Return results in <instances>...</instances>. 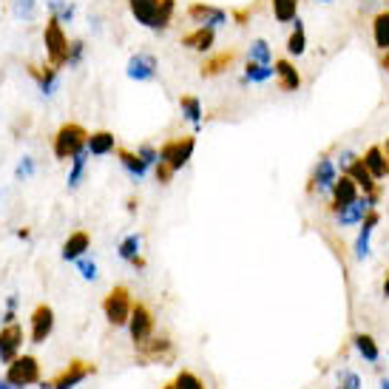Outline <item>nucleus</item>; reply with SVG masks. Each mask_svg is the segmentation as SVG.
Wrapping results in <instances>:
<instances>
[{
  "mask_svg": "<svg viewBox=\"0 0 389 389\" xmlns=\"http://www.w3.org/2000/svg\"><path fill=\"white\" fill-rule=\"evenodd\" d=\"M128 6H131V14L137 17V23L153 32L168 29L173 21V9H177L173 0H128Z\"/></svg>",
  "mask_w": 389,
  "mask_h": 389,
  "instance_id": "1",
  "label": "nucleus"
},
{
  "mask_svg": "<svg viewBox=\"0 0 389 389\" xmlns=\"http://www.w3.org/2000/svg\"><path fill=\"white\" fill-rule=\"evenodd\" d=\"M373 208L366 199H355L353 205H347V208H341L338 210V222L341 225H355V222H361L364 216H366V210Z\"/></svg>",
  "mask_w": 389,
  "mask_h": 389,
  "instance_id": "25",
  "label": "nucleus"
},
{
  "mask_svg": "<svg viewBox=\"0 0 389 389\" xmlns=\"http://www.w3.org/2000/svg\"><path fill=\"white\" fill-rule=\"evenodd\" d=\"M54 329V310L49 304H40L32 313V341L34 344H43Z\"/></svg>",
  "mask_w": 389,
  "mask_h": 389,
  "instance_id": "11",
  "label": "nucleus"
},
{
  "mask_svg": "<svg viewBox=\"0 0 389 389\" xmlns=\"http://www.w3.org/2000/svg\"><path fill=\"white\" fill-rule=\"evenodd\" d=\"M341 378H344L347 389H361V378L355 373H341Z\"/></svg>",
  "mask_w": 389,
  "mask_h": 389,
  "instance_id": "41",
  "label": "nucleus"
},
{
  "mask_svg": "<svg viewBox=\"0 0 389 389\" xmlns=\"http://www.w3.org/2000/svg\"><path fill=\"white\" fill-rule=\"evenodd\" d=\"M137 349H140V355H145V358H151V361L171 358V353H173L168 338H148V341L137 344Z\"/></svg>",
  "mask_w": 389,
  "mask_h": 389,
  "instance_id": "19",
  "label": "nucleus"
},
{
  "mask_svg": "<svg viewBox=\"0 0 389 389\" xmlns=\"http://www.w3.org/2000/svg\"><path fill=\"white\" fill-rule=\"evenodd\" d=\"M247 17H250V12H247V9L236 12V23H244V21H247Z\"/></svg>",
  "mask_w": 389,
  "mask_h": 389,
  "instance_id": "43",
  "label": "nucleus"
},
{
  "mask_svg": "<svg viewBox=\"0 0 389 389\" xmlns=\"http://www.w3.org/2000/svg\"><path fill=\"white\" fill-rule=\"evenodd\" d=\"M321 3H329V0H321Z\"/></svg>",
  "mask_w": 389,
  "mask_h": 389,
  "instance_id": "50",
  "label": "nucleus"
},
{
  "mask_svg": "<svg viewBox=\"0 0 389 389\" xmlns=\"http://www.w3.org/2000/svg\"><path fill=\"white\" fill-rule=\"evenodd\" d=\"M361 222H364V227H361V236H358V242H355V256H358V259H366V253H369V236H373L375 225L381 222V213L369 208L366 216H364Z\"/></svg>",
  "mask_w": 389,
  "mask_h": 389,
  "instance_id": "17",
  "label": "nucleus"
},
{
  "mask_svg": "<svg viewBox=\"0 0 389 389\" xmlns=\"http://www.w3.org/2000/svg\"><path fill=\"white\" fill-rule=\"evenodd\" d=\"M233 60H236V51H222V54H216V57H210V60H205L202 63V77H216V74H222L225 68H230L233 66Z\"/></svg>",
  "mask_w": 389,
  "mask_h": 389,
  "instance_id": "23",
  "label": "nucleus"
},
{
  "mask_svg": "<svg viewBox=\"0 0 389 389\" xmlns=\"http://www.w3.org/2000/svg\"><path fill=\"white\" fill-rule=\"evenodd\" d=\"M83 51H86V43L83 40H71L68 43V63L66 66H77L83 60Z\"/></svg>",
  "mask_w": 389,
  "mask_h": 389,
  "instance_id": "37",
  "label": "nucleus"
},
{
  "mask_svg": "<svg viewBox=\"0 0 389 389\" xmlns=\"http://www.w3.org/2000/svg\"><path fill=\"white\" fill-rule=\"evenodd\" d=\"M386 153H389V140H386Z\"/></svg>",
  "mask_w": 389,
  "mask_h": 389,
  "instance_id": "49",
  "label": "nucleus"
},
{
  "mask_svg": "<svg viewBox=\"0 0 389 389\" xmlns=\"http://www.w3.org/2000/svg\"><path fill=\"white\" fill-rule=\"evenodd\" d=\"M43 43H46V54H49V66L63 68L68 63V37L57 17H49V23L43 29Z\"/></svg>",
  "mask_w": 389,
  "mask_h": 389,
  "instance_id": "2",
  "label": "nucleus"
},
{
  "mask_svg": "<svg viewBox=\"0 0 389 389\" xmlns=\"http://www.w3.org/2000/svg\"><path fill=\"white\" fill-rule=\"evenodd\" d=\"M128 77L131 80H137V83H148L157 77V57L153 54H134L131 60H128Z\"/></svg>",
  "mask_w": 389,
  "mask_h": 389,
  "instance_id": "12",
  "label": "nucleus"
},
{
  "mask_svg": "<svg viewBox=\"0 0 389 389\" xmlns=\"http://www.w3.org/2000/svg\"><path fill=\"white\" fill-rule=\"evenodd\" d=\"M273 77V68L270 66H264V63H247V68H244V77H242V83H264V80H270Z\"/></svg>",
  "mask_w": 389,
  "mask_h": 389,
  "instance_id": "31",
  "label": "nucleus"
},
{
  "mask_svg": "<svg viewBox=\"0 0 389 389\" xmlns=\"http://www.w3.org/2000/svg\"><path fill=\"white\" fill-rule=\"evenodd\" d=\"M188 17L193 23L208 26V29H216V26L227 23V12L219 9V6H208V3H190L188 6Z\"/></svg>",
  "mask_w": 389,
  "mask_h": 389,
  "instance_id": "9",
  "label": "nucleus"
},
{
  "mask_svg": "<svg viewBox=\"0 0 389 389\" xmlns=\"http://www.w3.org/2000/svg\"><path fill=\"white\" fill-rule=\"evenodd\" d=\"M381 389H389V378H384V381H381Z\"/></svg>",
  "mask_w": 389,
  "mask_h": 389,
  "instance_id": "47",
  "label": "nucleus"
},
{
  "mask_svg": "<svg viewBox=\"0 0 389 389\" xmlns=\"http://www.w3.org/2000/svg\"><path fill=\"white\" fill-rule=\"evenodd\" d=\"M32 173V160H23L21 168H17V177H29Z\"/></svg>",
  "mask_w": 389,
  "mask_h": 389,
  "instance_id": "42",
  "label": "nucleus"
},
{
  "mask_svg": "<svg viewBox=\"0 0 389 389\" xmlns=\"http://www.w3.org/2000/svg\"><path fill=\"white\" fill-rule=\"evenodd\" d=\"M23 344V329L21 324H6V329H0V361L12 364L17 358V349Z\"/></svg>",
  "mask_w": 389,
  "mask_h": 389,
  "instance_id": "10",
  "label": "nucleus"
},
{
  "mask_svg": "<svg viewBox=\"0 0 389 389\" xmlns=\"http://www.w3.org/2000/svg\"><path fill=\"white\" fill-rule=\"evenodd\" d=\"M287 51L296 54V57H301L307 51V34H304V23L299 21V17H296V29H293V34H290V40H287Z\"/></svg>",
  "mask_w": 389,
  "mask_h": 389,
  "instance_id": "32",
  "label": "nucleus"
},
{
  "mask_svg": "<svg viewBox=\"0 0 389 389\" xmlns=\"http://www.w3.org/2000/svg\"><path fill=\"white\" fill-rule=\"evenodd\" d=\"M71 173H68V188H77L80 185V177H83V171H86V153L80 151V153H74L71 157Z\"/></svg>",
  "mask_w": 389,
  "mask_h": 389,
  "instance_id": "34",
  "label": "nucleus"
},
{
  "mask_svg": "<svg viewBox=\"0 0 389 389\" xmlns=\"http://www.w3.org/2000/svg\"><path fill=\"white\" fill-rule=\"evenodd\" d=\"M6 381L14 384V386H29V384H37L40 381V364L32 355H23V358H14L9 364V373H6Z\"/></svg>",
  "mask_w": 389,
  "mask_h": 389,
  "instance_id": "6",
  "label": "nucleus"
},
{
  "mask_svg": "<svg viewBox=\"0 0 389 389\" xmlns=\"http://www.w3.org/2000/svg\"><path fill=\"white\" fill-rule=\"evenodd\" d=\"M338 389H347V386H338Z\"/></svg>",
  "mask_w": 389,
  "mask_h": 389,
  "instance_id": "51",
  "label": "nucleus"
},
{
  "mask_svg": "<svg viewBox=\"0 0 389 389\" xmlns=\"http://www.w3.org/2000/svg\"><path fill=\"white\" fill-rule=\"evenodd\" d=\"M120 256H123L125 262L140 259V236H128V239L120 244Z\"/></svg>",
  "mask_w": 389,
  "mask_h": 389,
  "instance_id": "36",
  "label": "nucleus"
},
{
  "mask_svg": "<svg viewBox=\"0 0 389 389\" xmlns=\"http://www.w3.org/2000/svg\"><path fill=\"white\" fill-rule=\"evenodd\" d=\"M355 199H358V185H355V182L344 173V177H341V179H336V185H333V205H329V210L338 213L341 208L353 205Z\"/></svg>",
  "mask_w": 389,
  "mask_h": 389,
  "instance_id": "13",
  "label": "nucleus"
},
{
  "mask_svg": "<svg viewBox=\"0 0 389 389\" xmlns=\"http://www.w3.org/2000/svg\"><path fill=\"white\" fill-rule=\"evenodd\" d=\"M373 37L381 51H389V9L373 17Z\"/></svg>",
  "mask_w": 389,
  "mask_h": 389,
  "instance_id": "24",
  "label": "nucleus"
},
{
  "mask_svg": "<svg viewBox=\"0 0 389 389\" xmlns=\"http://www.w3.org/2000/svg\"><path fill=\"white\" fill-rule=\"evenodd\" d=\"M353 341H355L358 353H361V355H364L366 361H373V364H375V361L381 358V349H378V344H375V338H373V336H366V333H358V336H355Z\"/></svg>",
  "mask_w": 389,
  "mask_h": 389,
  "instance_id": "29",
  "label": "nucleus"
},
{
  "mask_svg": "<svg viewBox=\"0 0 389 389\" xmlns=\"http://www.w3.org/2000/svg\"><path fill=\"white\" fill-rule=\"evenodd\" d=\"M0 389H21V386H14V384H9V381H3V384H0Z\"/></svg>",
  "mask_w": 389,
  "mask_h": 389,
  "instance_id": "45",
  "label": "nucleus"
},
{
  "mask_svg": "<svg viewBox=\"0 0 389 389\" xmlns=\"http://www.w3.org/2000/svg\"><path fill=\"white\" fill-rule=\"evenodd\" d=\"M179 108L185 114V120H190L193 125H202V103H199V97H182L179 100Z\"/></svg>",
  "mask_w": 389,
  "mask_h": 389,
  "instance_id": "30",
  "label": "nucleus"
},
{
  "mask_svg": "<svg viewBox=\"0 0 389 389\" xmlns=\"http://www.w3.org/2000/svg\"><path fill=\"white\" fill-rule=\"evenodd\" d=\"M336 165L329 162L327 157L324 160H318V165H316V173H313V185H318L321 190H333V185H336ZM313 185H310V190H313Z\"/></svg>",
  "mask_w": 389,
  "mask_h": 389,
  "instance_id": "21",
  "label": "nucleus"
},
{
  "mask_svg": "<svg viewBox=\"0 0 389 389\" xmlns=\"http://www.w3.org/2000/svg\"><path fill=\"white\" fill-rule=\"evenodd\" d=\"M171 177H173V171H171L165 162H157V179H160L162 185H168V182H171Z\"/></svg>",
  "mask_w": 389,
  "mask_h": 389,
  "instance_id": "40",
  "label": "nucleus"
},
{
  "mask_svg": "<svg viewBox=\"0 0 389 389\" xmlns=\"http://www.w3.org/2000/svg\"><path fill=\"white\" fill-rule=\"evenodd\" d=\"M29 74L37 80V86H40L43 94H54V88H57V68L54 66H46V68L29 66Z\"/></svg>",
  "mask_w": 389,
  "mask_h": 389,
  "instance_id": "26",
  "label": "nucleus"
},
{
  "mask_svg": "<svg viewBox=\"0 0 389 389\" xmlns=\"http://www.w3.org/2000/svg\"><path fill=\"white\" fill-rule=\"evenodd\" d=\"M384 296L389 299V276H386V281H384Z\"/></svg>",
  "mask_w": 389,
  "mask_h": 389,
  "instance_id": "46",
  "label": "nucleus"
},
{
  "mask_svg": "<svg viewBox=\"0 0 389 389\" xmlns=\"http://www.w3.org/2000/svg\"><path fill=\"white\" fill-rule=\"evenodd\" d=\"M347 177L353 179L358 188H364L366 197H369V193H375V190H381V188L375 185V177H373V173H369V168L364 165V160H353V162H349V165H347Z\"/></svg>",
  "mask_w": 389,
  "mask_h": 389,
  "instance_id": "14",
  "label": "nucleus"
},
{
  "mask_svg": "<svg viewBox=\"0 0 389 389\" xmlns=\"http://www.w3.org/2000/svg\"><path fill=\"white\" fill-rule=\"evenodd\" d=\"M273 74L279 77V88L281 91H299L301 88V74L296 71V66L290 60H276Z\"/></svg>",
  "mask_w": 389,
  "mask_h": 389,
  "instance_id": "16",
  "label": "nucleus"
},
{
  "mask_svg": "<svg viewBox=\"0 0 389 389\" xmlns=\"http://www.w3.org/2000/svg\"><path fill=\"white\" fill-rule=\"evenodd\" d=\"M116 157H120V162H123V168L125 171H131L137 179H142L145 177V171H148V165L140 160V153H131V151H125V148H120L116 151Z\"/></svg>",
  "mask_w": 389,
  "mask_h": 389,
  "instance_id": "27",
  "label": "nucleus"
},
{
  "mask_svg": "<svg viewBox=\"0 0 389 389\" xmlns=\"http://www.w3.org/2000/svg\"><path fill=\"white\" fill-rule=\"evenodd\" d=\"M131 293H128V287H114L111 293L105 296V301H103V313H105V318L114 324V327H123V324H128V318H131Z\"/></svg>",
  "mask_w": 389,
  "mask_h": 389,
  "instance_id": "5",
  "label": "nucleus"
},
{
  "mask_svg": "<svg viewBox=\"0 0 389 389\" xmlns=\"http://www.w3.org/2000/svg\"><path fill=\"white\" fill-rule=\"evenodd\" d=\"M361 160H364V165L369 168V173H373L375 179L389 177V162H386V157H384V148H381V145H373Z\"/></svg>",
  "mask_w": 389,
  "mask_h": 389,
  "instance_id": "18",
  "label": "nucleus"
},
{
  "mask_svg": "<svg viewBox=\"0 0 389 389\" xmlns=\"http://www.w3.org/2000/svg\"><path fill=\"white\" fill-rule=\"evenodd\" d=\"M173 389H205V384L193 375V373L182 369V373L177 375V381H173Z\"/></svg>",
  "mask_w": 389,
  "mask_h": 389,
  "instance_id": "35",
  "label": "nucleus"
},
{
  "mask_svg": "<svg viewBox=\"0 0 389 389\" xmlns=\"http://www.w3.org/2000/svg\"><path fill=\"white\" fill-rule=\"evenodd\" d=\"M381 68H384V71H389V51H384V54H381Z\"/></svg>",
  "mask_w": 389,
  "mask_h": 389,
  "instance_id": "44",
  "label": "nucleus"
},
{
  "mask_svg": "<svg viewBox=\"0 0 389 389\" xmlns=\"http://www.w3.org/2000/svg\"><path fill=\"white\" fill-rule=\"evenodd\" d=\"M213 43H216V32L208 29V26H199L197 32H190L182 37V46L190 49V51H210Z\"/></svg>",
  "mask_w": 389,
  "mask_h": 389,
  "instance_id": "15",
  "label": "nucleus"
},
{
  "mask_svg": "<svg viewBox=\"0 0 389 389\" xmlns=\"http://www.w3.org/2000/svg\"><path fill=\"white\" fill-rule=\"evenodd\" d=\"M273 3V14L279 23H290L299 17V0H270Z\"/></svg>",
  "mask_w": 389,
  "mask_h": 389,
  "instance_id": "28",
  "label": "nucleus"
},
{
  "mask_svg": "<svg viewBox=\"0 0 389 389\" xmlns=\"http://www.w3.org/2000/svg\"><path fill=\"white\" fill-rule=\"evenodd\" d=\"M88 142V131L77 123H66L54 137V157L57 160H71L74 153H80Z\"/></svg>",
  "mask_w": 389,
  "mask_h": 389,
  "instance_id": "3",
  "label": "nucleus"
},
{
  "mask_svg": "<svg viewBox=\"0 0 389 389\" xmlns=\"http://www.w3.org/2000/svg\"><path fill=\"white\" fill-rule=\"evenodd\" d=\"M165 389H173V384H165Z\"/></svg>",
  "mask_w": 389,
  "mask_h": 389,
  "instance_id": "48",
  "label": "nucleus"
},
{
  "mask_svg": "<svg viewBox=\"0 0 389 389\" xmlns=\"http://www.w3.org/2000/svg\"><path fill=\"white\" fill-rule=\"evenodd\" d=\"M97 373V366L94 364H88V361H71L60 375H57L51 384H46L49 389H71V386H77L80 381H86L88 375H94Z\"/></svg>",
  "mask_w": 389,
  "mask_h": 389,
  "instance_id": "7",
  "label": "nucleus"
},
{
  "mask_svg": "<svg viewBox=\"0 0 389 389\" xmlns=\"http://www.w3.org/2000/svg\"><path fill=\"white\" fill-rule=\"evenodd\" d=\"M128 327H131V338L134 344H142L153 336V316L145 304H134L131 307V318H128Z\"/></svg>",
  "mask_w": 389,
  "mask_h": 389,
  "instance_id": "8",
  "label": "nucleus"
},
{
  "mask_svg": "<svg viewBox=\"0 0 389 389\" xmlns=\"http://www.w3.org/2000/svg\"><path fill=\"white\" fill-rule=\"evenodd\" d=\"M88 244H91V239H88V233H86V230L71 233L68 242L63 244V259H66V262H77V259H80L83 253L88 250Z\"/></svg>",
  "mask_w": 389,
  "mask_h": 389,
  "instance_id": "20",
  "label": "nucleus"
},
{
  "mask_svg": "<svg viewBox=\"0 0 389 389\" xmlns=\"http://www.w3.org/2000/svg\"><path fill=\"white\" fill-rule=\"evenodd\" d=\"M250 60H253V63H264V66H270V63H273L270 46H267L264 40H253V43H250Z\"/></svg>",
  "mask_w": 389,
  "mask_h": 389,
  "instance_id": "33",
  "label": "nucleus"
},
{
  "mask_svg": "<svg viewBox=\"0 0 389 389\" xmlns=\"http://www.w3.org/2000/svg\"><path fill=\"white\" fill-rule=\"evenodd\" d=\"M193 148H197V140L193 137H179V140H168L160 148V162H165L173 173L182 171L188 165V160L193 157Z\"/></svg>",
  "mask_w": 389,
  "mask_h": 389,
  "instance_id": "4",
  "label": "nucleus"
},
{
  "mask_svg": "<svg viewBox=\"0 0 389 389\" xmlns=\"http://www.w3.org/2000/svg\"><path fill=\"white\" fill-rule=\"evenodd\" d=\"M114 134L111 131H94V134H88V142H86V148L94 153V157H105V153H111L114 151Z\"/></svg>",
  "mask_w": 389,
  "mask_h": 389,
  "instance_id": "22",
  "label": "nucleus"
},
{
  "mask_svg": "<svg viewBox=\"0 0 389 389\" xmlns=\"http://www.w3.org/2000/svg\"><path fill=\"white\" fill-rule=\"evenodd\" d=\"M77 267H80V273H83L86 279H94V276H97V264L88 262V259H83V256L77 259Z\"/></svg>",
  "mask_w": 389,
  "mask_h": 389,
  "instance_id": "39",
  "label": "nucleus"
},
{
  "mask_svg": "<svg viewBox=\"0 0 389 389\" xmlns=\"http://www.w3.org/2000/svg\"><path fill=\"white\" fill-rule=\"evenodd\" d=\"M137 153H140V160H142L145 165H153V162H160V151L153 148V145H142V148H140Z\"/></svg>",
  "mask_w": 389,
  "mask_h": 389,
  "instance_id": "38",
  "label": "nucleus"
}]
</instances>
